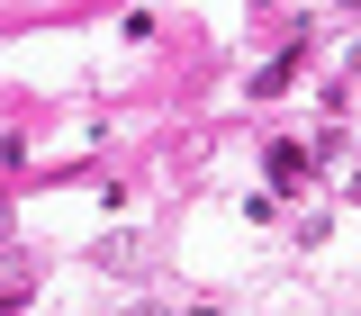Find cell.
I'll return each instance as SVG.
<instances>
[{
    "mask_svg": "<svg viewBox=\"0 0 361 316\" xmlns=\"http://www.w3.org/2000/svg\"><path fill=\"white\" fill-rule=\"evenodd\" d=\"M90 271H118V280H135V271H145V235H135V226L99 235V244H90Z\"/></svg>",
    "mask_w": 361,
    "mask_h": 316,
    "instance_id": "obj_1",
    "label": "cell"
},
{
    "mask_svg": "<svg viewBox=\"0 0 361 316\" xmlns=\"http://www.w3.org/2000/svg\"><path fill=\"white\" fill-rule=\"evenodd\" d=\"M307 181V154L298 145H271V190H298Z\"/></svg>",
    "mask_w": 361,
    "mask_h": 316,
    "instance_id": "obj_2",
    "label": "cell"
},
{
    "mask_svg": "<svg viewBox=\"0 0 361 316\" xmlns=\"http://www.w3.org/2000/svg\"><path fill=\"white\" fill-rule=\"evenodd\" d=\"M289 82H298V54H280V63H262V73H253V90H262V99H271V90H289Z\"/></svg>",
    "mask_w": 361,
    "mask_h": 316,
    "instance_id": "obj_3",
    "label": "cell"
},
{
    "mask_svg": "<svg viewBox=\"0 0 361 316\" xmlns=\"http://www.w3.org/2000/svg\"><path fill=\"white\" fill-rule=\"evenodd\" d=\"M0 244H9V199H0Z\"/></svg>",
    "mask_w": 361,
    "mask_h": 316,
    "instance_id": "obj_4",
    "label": "cell"
},
{
    "mask_svg": "<svg viewBox=\"0 0 361 316\" xmlns=\"http://www.w3.org/2000/svg\"><path fill=\"white\" fill-rule=\"evenodd\" d=\"M343 9H361V0H343Z\"/></svg>",
    "mask_w": 361,
    "mask_h": 316,
    "instance_id": "obj_5",
    "label": "cell"
},
{
    "mask_svg": "<svg viewBox=\"0 0 361 316\" xmlns=\"http://www.w3.org/2000/svg\"><path fill=\"white\" fill-rule=\"evenodd\" d=\"M135 316H154V308H135Z\"/></svg>",
    "mask_w": 361,
    "mask_h": 316,
    "instance_id": "obj_6",
    "label": "cell"
}]
</instances>
